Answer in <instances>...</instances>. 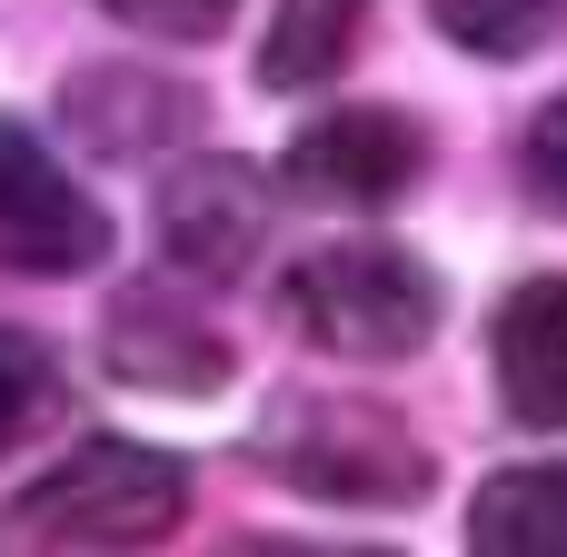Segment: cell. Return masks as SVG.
Wrapping results in <instances>:
<instances>
[{
	"label": "cell",
	"mask_w": 567,
	"mask_h": 557,
	"mask_svg": "<svg viewBox=\"0 0 567 557\" xmlns=\"http://www.w3.org/2000/svg\"><path fill=\"white\" fill-rule=\"evenodd\" d=\"M498 399L528 429H567V279H518L498 309Z\"/></svg>",
	"instance_id": "cell-7"
},
{
	"label": "cell",
	"mask_w": 567,
	"mask_h": 557,
	"mask_svg": "<svg viewBox=\"0 0 567 557\" xmlns=\"http://www.w3.org/2000/svg\"><path fill=\"white\" fill-rule=\"evenodd\" d=\"M100 10L120 30H140V40H219L239 0H100Z\"/></svg>",
	"instance_id": "cell-14"
},
{
	"label": "cell",
	"mask_w": 567,
	"mask_h": 557,
	"mask_svg": "<svg viewBox=\"0 0 567 557\" xmlns=\"http://www.w3.org/2000/svg\"><path fill=\"white\" fill-rule=\"evenodd\" d=\"M70 120H80L100 149H150V130H159V120H199V100H189V90H169V80L90 70V80H70ZM159 140H169V130H159Z\"/></svg>",
	"instance_id": "cell-11"
},
{
	"label": "cell",
	"mask_w": 567,
	"mask_h": 557,
	"mask_svg": "<svg viewBox=\"0 0 567 557\" xmlns=\"http://www.w3.org/2000/svg\"><path fill=\"white\" fill-rule=\"evenodd\" d=\"M468 548L478 557H567V458L538 468H498L468 508Z\"/></svg>",
	"instance_id": "cell-9"
},
{
	"label": "cell",
	"mask_w": 567,
	"mask_h": 557,
	"mask_svg": "<svg viewBox=\"0 0 567 557\" xmlns=\"http://www.w3.org/2000/svg\"><path fill=\"white\" fill-rule=\"evenodd\" d=\"M259 468L329 508H409L429 488V448L379 399H339V389H289L259 419Z\"/></svg>",
	"instance_id": "cell-2"
},
{
	"label": "cell",
	"mask_w": 567,
	"mask_h": 557,
	"mask_svg": "<svg viewBox=\"0 0 567 557\" xmlns=\"http://www.w3.org/2000/svg\"><path fill=\"white\" fill-rule=\"evenodd\" d=\"M50 419H60V359L30 329H0V448L40 439Z\"/></svg>",
	"instance_id": "cell-13"
},
{
	"label": "cell",
	"mask_w": 567,
	"mask_h": 557,
	"mask_svg": "<svg viewBox=\"0 0 567 557\" xmlns=\"http://www.w3.org/2000/svg\"><path fill=\"white\" fill-rule=\"evenodd\" d=\"M518 169H528V189L567 209V100H548L538 120H528V140H518Z\"/></svg>",
	"instance_id": "cell-15"
},
{
	"label": "cell",
	"mask_w": 567,
	"mask_h": 557,
	"mask_svg": "<svg viewBox=\"0 0 567 557\" xmlns=\"http://www.w3.org/2000/svg\"><path fill=\"white\" fill-rule=\"evenodd\" d=\"M159 249L179 279H239L269 249V179L219 149L159 169Z\"/></svg>",
	"instance_id": "cell-5"
},
{
	"label": "cell",
	"mask_w": 567,
	"mask_h": 557,
	"mask_svg": "<svg viewBox=\"0 0 567 557\" xmlns=\"http://www.w3.org/2000/svg\"><path fill=\"white\" fill-rule=\"evenodd\" d=\"M419 159H429L419 120H399V110H329V120H309V130L289 140L279 179H289L309 209H389V199L419 179Z\"/></svg>",
	"instance_id": "cell-6"
},
{
	"label": "cell",
	"mask_w": 567,
	"mask_h": 557,
	"mask_svg": "<svg viewBox=\"0 0 567 557\" xmlns=\"http://www.w3.org/2000/svg\"><path fill=\"white\" fill-rule=\"evenodd\" d=\"M100 259H110V219L80 199V179L30 120H0V269L80 279Z\"/></svg>",
	"instance_id": "cell-4"
},
{
	"label": "cell",
	"mask_w": 567,
	"mask_h": 557,
	"mask_svg": "<svg viewBox=\"0 0 567 557\" xmlns=\"http://www.w3.org/2000/svg\"><path fill=\"white\" fill-rule=\"evenodd\" d=\"M429 20L478 60H528L538 40L567 30V0H429Z\"/></svg>",
	"instance_id": "cell-12"
},
{
	"label": "cell",
	"mask_w": 567,
	"mask_h": 557,
	"mask_svg": "<svg viewBox=\"0 0 567 557\" xmlns=\"http://www.w3.org/2000/svg\"><path fill=\"white\" fill-rule=\"evenodd\" d=\"M279 309L329 359H409L439 329V269L399 239H329L289 269Z\"/></svg>",
	"instance_id": "cell-3"
},
{
	"label": "cell",
	"mask_w": 567,
	"mask_h": 557,
	"mask_svg": "<svg viewBox=\"0 0 567 557\" xmlns=\"http://www.w3.org/2000/svg\"><path fill=\"white\" fill-rule=\"evenodd\" d=\"M359 20H369V0H279V10H269V40H259V80H269V90L329 80V70L349 60Z\"/></svg>",
	"instance_id": "cell-10"
},
{
	"label": "cell",
	"mask_w": 567,
	"mask_h": 557,
	"mask_svg": "<svg viewBox=\"0 0 567 557\" xmlns=\"http://www.w3.org/2000/svg\"><path fill=\"white\" fill-rule=\"evenodd\" d=\"M110 369L130 379V389H179V399H199V389H219V339L199 329V319H179L169 299H130L120 319H110Z\"/></svg>",
	"instance_id": "cell-8"
},
{
	"label": "cell",
	"mask_w": 567,
	"mask_h": 557,
	"mask_svg": "<svg viewBox=\"0 0 567 557\" xmlns=\"http://www.w3.org/2000/svg\"><path fill=\"white\" fill-rule=\"evenodd\" d=\"M189 518L179 458L140 439H90L0 508V548H159Z\"/></svg>",
	"instance_id": "cell-1"
}]
</instances>
